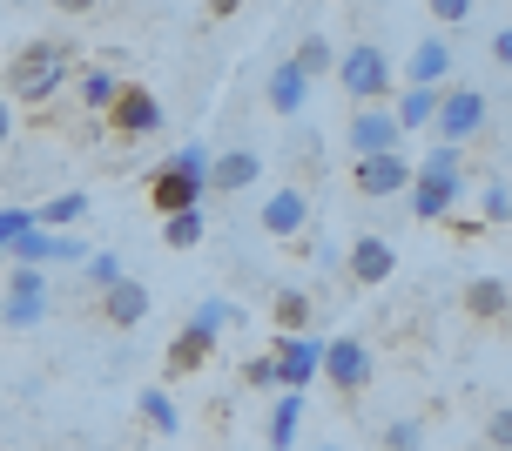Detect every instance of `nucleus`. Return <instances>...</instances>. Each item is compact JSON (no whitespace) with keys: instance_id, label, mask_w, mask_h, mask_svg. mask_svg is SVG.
Here are the masks:
<instances>
[{"instance_id":"obj_1","label":"nucleus","mask_w":512,"mask_h":451,"mask_svg":"<svg viewBox=\"0 0 512 451\" xmlns=\"http://www.w3.org/2000/svg\"><path fill=\"white\" fill-rule=\"evenodd\" d=\"M68 75H75V48L68 41H54V34L21 41L14 61H7V101H54L68 88Z\"/></svg>"},{"instance_id":"obj_2","label":"nucleus","mask_w":512,"mask_h":451,"mask_svg":"<svg viewBox=\"0 0 512 451\" xmlns=\"http://www.w3.org/2000/svg\"><path fill=\"white\" fill-rule=\"evenodd\" d=\"M203 176H209V149L203 142H182V149L149 176V202L162 216H189V209H203V196H209Z\"/></svg>"},{"instance_id":"obj_3","label":"nucleus","mask_w":512,"mask_h":451,"mask_svg":"<svg viewBox=\"0 0 512 451\" xmlns=\"http://www.w3.org/2000/svg\"><path fill=\"white\" fill-rule=\"evenodd\" d=\"M337 81H344V95L358 101V108H378V101H391V54L378 48V41H351V48L337 54Z\"/></svg>"},{"instance_id":"obj_4","label":"nucleus","mask_w":512,"mask_h":451,"mask_svg":"<svg viewBox=\"0 0 512 451\" xmlns=\"http://www.w3.org/2000/svg\"><path fill=\"white\" fill-rule=\"evenodd\" d=\"M438 149H465L472 135H486L492 128V95L486 88H438Z\"/></svg>"},{"instance_id":"obj_5","label":"nucleus","mask_w":512,"mask_h":451,"mask_svg":"<svg viewBox=\"0 0 512 451\" xmlns=\"http://www.w3.org/2000/svg\"><path fill=\"white\" fill-rule=\"evenodd\" d=\"M54 317V283L48 270H7V283H0V324L7 330H34Z\"/></svg>"},{"instance_id":"obj_6","label":"nucleus","mask_w":512,"mask_h":451,"mask_svg":"<svg viewBox=\"0 0 512 451\" xmlns=\"http://www.w3.org/2000/svg\"><path fill=\"white\" fill-rule=\"evenodd\" d=\"M317 371H324V384H331V391L358 398L364 384L378 377V357H371V344H364V337H331V344H324V357H317Z\"/></svg>"},{"instance_id":"obj_7","label":"nucleus","mask_w":512,"mask_h":451,"mask_svg":"<svg viewBox=\"0 0 512 451\" xmlns=\"http://www.w3.org/2000/svg\"><path fill=\"white\" fill-rule=\"evenodd\" d=\"M344 142H351V155H358V162H371V155H405V135H398V122H391V108H384V101L351 115Z\"/></svg>"},{"instance_id":"obj_8","label":"nucleus","mask_w":512,"mask_h":451,"mask_svg":"<svg viewBox=\"0 0 512 451\" xmlns=\"http://www.w3.org/2000/svg\"><path fill=\"white\" fill-rule=\"evenodd\" d=\"M256 182H263V155L256 149H216L209 155L203 189H216V196H250Z\"/></svg>"},{"instance_id":"obj_9","label":"nucleus","mask_w":512,"mask_h":451,"mask_svg":"<svg viewBox=\"0 0 512 451\" xmlns=\"http://www.w3.org/2000/svg\"><path fill=\"white\" fill-rule=\"evenodd\" d=\"M317 357H324V337H283L277 351H270L277 391H297V398H304V384L317 377Z\"/></svg>"},{"instance_id":"obj_10","label":"nucleus","mask_w":512,"mask_h":451,"mask_svg":"<svg viewBox=\"0 0 512 451\" xmlns=\"http://www.w3.org/2000/svg\"><path fill=\"white\" fill-rule=\"evenodd\" d=\"M81 236H48V229H27L21 243H7V263L14 270H41V263H81Z\"/></svg>"},{"instance_id":"obj_11","label":"nucleus","mask_w":512,"mask_h":451,"mask_svg":"<svg viewBox=\"0 0 512 451\" xmlns=\"http://www.w3.org/2000/svg\"><path fill=\"white\" fill-rule=\"evenodd\" d=\"M108 122H115V135L142 142V135H155V128H162V101H155L149 88H122V95H115V108H108Z\"/></svg>"},{"instance_id":"obj_12","label":"nucleus","mask_w":512,"mask_h":451,"mask_svg":"<svg viewBox=\"0 0 512 451\" xmlns=\"http://www.w3.org/2000/svg\"><path fill=\"white\" fill-rule=\"evenodd\" d=\"M411 216H418V223H445V216H452V209H459V176H418V169H411Z\"/></svg>"},{"instance_id":"obj_13","label":"nucleus","mask_w":512,"mask_h":451,"mask_svg":"<svg viewBox=\"0 0 512 451\" xmlns=\"http://www.w3.org/2000/svg\"><path fill=\"white\" fill-rule=\"evenodd\" d=\"M358 176V196H405L411 189V155H371V162H358L351 169Z\"/></svg>"},{"instance_id":"obj_14","label":"nucleus","mask_w":512,"mask_h":451,"mask_svg":"<svg viewBox=\"0 0 512 451\" xmlns=\"http://www.w3.org/2000/svg\"><path fill=\"white\" fill-rule=\"evenodd\" d=\"M344 270H351V283H364V290H378L384 276L398 270V250H391L384 236H358V243L344 250Z\"/></svg>"},{"instance_id":"obj_15","label":"nucleus","mask_w":512,"mask_h":451,"mask_svg":"<svg viewBox=\"0 0 512 451\" xmlns=\"http://www.w3.org/2000/svg\"><path fill=\"white\" fill-rule=\"evenodd\" d=\"M256 223H263V236H297V229L310 223V196L304 189H270V202H263V209H256Z\"/></svg>"},{"instance_id":"obj_16","label":"nucleus","mask_w":512,"mask_h":451,"mask_svg":"<svg viewBox=\"0 0 512 451\" xmlns=\"http://www.w3.org/2000/svg\"><path fill=\"white\" fill-rule=\"evenodd\" d=\"M142 317H149V283L122 276V283H108V290H102V324L108 330H135Z\"/></svg>"},{"instance_id":"obj_17","label":"nucleus","mask_w":512,"mask_h":451,"mask_svg":"<svg viewBox=\"0 0 512 451\" xmlns=\"http://www.w3.org/2000/svg\"><path fill=\"white\" fill-rule=\"evenodd\" d=\"M506 310H512V283L499 270H486V276L465 283V317H479V324H506Z\"/></svg>"},{"instance_id":"obj_18","label":"nucleus","mask_w":512,"mask_h":451,"mask_svg":"<svg viewBox=\"0 0 512 451\" xmlns=\"http://www.w3.org/2000/svg\"><path fill=\"white\" fill-rule=\"evenodd\" d=\"M263 101H270V115H304L310 108V81L290 68V61H270V75H263Z\"/></svg>"},{"instance_id":"obj_19","label":"nucleus","mask_w":512,"mask_h":451,"mask_svg":"<svg viewBox=\"0 0 512 451\" xmlns=\"http://www.w3.org/2000/svg\"><path fill=\"white\" fill-rule=\"evenodd\" d=\"M405 75H411V88H438V81L452 75V48H445V41H438V34H425V41H418V48H411Z\"/></svg>"},{"instance_id":"obj_20","label":"nucleus","mask_w":512,"mask_h":451,"mask_svg":"<svg viewBox=\"0 0 512 451\" xmlns=\"http://www.w3.org/2000/svg\"><path fill=\"white\" fill-rule=\"evenodd\" d=\"M384 108H391L398 135H418V128H432V115H438V88H405V95H391Z\"/></svg>"},{"instance_id":"obj_21","label":"nucleus","mask_w":512,"mask_h":451,"mask_svg":"<svg viewBox=\"0 0 512 451\" xmlns=\"http://www.w3.org/2000/svg\"><path fill=\"white\" fill-rule=\"evenodd\" d=\"M81 216H88V196H81V189H61V196H48L41 209H34V229H48V236H75Z\"/></svg>"},{"instance_id":"obj_22","label":"nucleus","mask_w":512,"mask_h":451,"mask_svg":"<svg viewBox=\"0 0 512 451\" xmlns=\"http://www.w3.org/2000/svg\"><path fill=\"white\" fill-rule=\"evenodd\" d=\"M310 317H317L310 290H277V297H270V324H277L283 337H310Z\"/></svg>"},{"instance_id":"obj_23","label":"nucleus","mask_w":512,"mask_h":451,"mask_svg":"<svg viewBox=\"0 0 512 451\" xmlns=\"http://www.w3.org/2000/svg\"><path fill=\"white\" fill-rule=\"evenodd\" d=\"M230 324H236V303L230 297H203L196 310H189V324H182V330H189V337H203L209 351H216V337H223Z\"/></svg>"},{"instance_id":"obj_24","label":"nucleus","mask_w":512,"mask_h":451,"mask_svg":"<svg viewBox=\"0 0 512 451\" xmlns=\"http://www.w3.org/2000/svg\"><path fill=\"white\" fill-rule=\"evenodd\" d=\"M290 68H297V75L317 88V81L337 68V41H324V34H304V41H297V54H290Z\"/></svg>"},{"instance_id":"obj_25","label":"nucleus","mask_w":512,"mask_h":451,"mask_svg":"<svg viewBox=\"0 0 512 451\" xmlns=\"http://www.w3.org/2000/svg\"><path fill=\"white\" fill-rule=\"evenodd\" d=\"M297 425H304V398H297V391H283L277 404H270V451H290L297 445Z\"/></svg>"},{"instance_id":"obj_26","label":"nucleus","mask_w":512,"mask_h":451,"mask_svg":"<svg viewBox=\"0 0 512 451\" xmlns=\"http://www.w3.org/2000/svg\"><path fill=\"white\" fill-rule=\"evenodd\" d=\"M128 81L115 75V68H88V75L75 81V95H81V108H95V115H108L115 108V95H122Z\"/></svg>"},{"instance_id":"obj_27","label":"nucleus","mask_w":512,"mask_h":451,"mask_svg":"<svg viewBox=\"0 0 512 451\" xmlns=\"http://www.w3.org/2000/svg\"><path fill=\"white\" fill-rule=\"evenodd\" d=\"M135 411H142V425H149V431H162V438H169V431L182 425L176 398H169V391H162V384H149V391H142V398H135Z\"/></svg>"},{"instance_id":"obj_28","label":"nucleus","mask_w":512,"mask_h":451,"mask_svg":"<svg viewBox=\"0 0 512 451\" xmlns=\"http://www.w3.org/2000/svg\"><path fill=\"white\" fill-rule=\"evenodd\" d=\"M203 364H209V344L189 337V330H176V344H169V377H196Z\"/></svg>"},{"instance_id":"obj_29","label":"nucleus","mask_w":512,"mask_h":451,"mask_svg":"<svg viewBox=\"0 0 512 451\" xmlns=\"http://www.w3.org/2000/svg\"><path fill=\"white\" fill-rule=\"evenodd\" d=\"M506 216H512V182L492 176L486 189H479V223H486V229H506Z\"/></svg>"},{"instance_id":"obj_30","label":"nucleus","mask_w":512,"mask_h":451,"mask_svg":"<svg viewBox=\"0 0 512 451\" xmlns=\"http://www.w3.org/2000/svg\"><path fill=\"white\" fill-rule=\"evenodd\" d=\"M162 243H169V250H196V243H203V209L169 216V223H162Z\"/></svg>"},{"instance_id":"obj_31","label":"nucleus","mask_w":512,"mask_h":451,"mask_svg":"<svg viewBox=\"0 0 512 451\" xmlns=\"http://www.w3.org/2000/svg\"><path fill=\"white\" fill-rule=\"evenodd\" d=\"M378 445L384 451H425V425H418V418H391V425L378 431Z\"/></svg>"},{"instance_id":"obj_32","label":"nucleus","mask_w":512,"mask_h":451,"mask_svg":"<svg viewBox=\"0 0 512 451\" xmlns=\"http://www.w3.org/2000/svg\"><path fill=\"white\" fill-rule=\"evenodd\" d=\"M81 276H88V283H95V290H108V283H122V256L115 250H95V256H81Z\"/></svg>"},{"instance_id":"obj_33","label":"nucleus","mask_w":512,"mask_h":451,"mask_svg":"<svg viewBox=\"0 0 512 451\" xmlns=\"http://www.w3.org/2000/svg\"><path fill=\"white\" fill-rule=\"evenodd\" d=\"M411 169H418V176H459V169H465V149H425Z\"/></svg>"},{"instance_id":"obj_34","label":"nucleus","mask_w":512,"mask_h":451,"mask_svg":"<svg viewBox=\"0 0 512 451\" xmlns=\"http://www.w3.org/2000/svg\"><path fill=\"white\" fill-rule=\"evenodd\" d=\"M34 229V209H0V263H7V243H21Z\"/></svg>"},{"instance_id":"obj_35","label":"nucleus","mask_w":512,"mask_h":451,"mask_svg":"<svg viewBox=\"0 0 512 451\" xmlns=\"http://www.w3.org/2000/svg\"><path fill=\"white\" fill-rule=\"evenodd\" d=\"M432 21H438V27H465V21H479V7H465V0H438Z\"/></svg>"},{"instance_id":"obj_36","label":"nucleus","mask_w":512,"mask_h":451,"mask_svg":"<svg viewBox=\"0 0 512 451\" xmlns=\"http://www.w3.org/2000/svg\"><path fill=\"white\" fill-rule=\"evenodd\" d=\"M486 445H492V451H506V445H512V411H506V404H499V411L486 418Z\"/></svg>"},{"instance_id":"obj_37","label":"nucleus","mask_w":512,"mask_h":451,"mask_svg":"<svg viewBox=\"0 0 512 451\" xmlns=\"http://www.w3.org/2000/svg\"><path fill=\"white\" fill-rule=\"evenodd\" d=\"M243 384H256V391H270V384H277V371H270V357H250V364H243Z\"/></svg>"},{"instance_id":"obj_38","label":"nucleus","mask_w":512,"mask_h":451,"mask_svg":"<svg viewBox=\"0 0 512 451\" xmlns=\"http://www.w3.org/2000/svg\"><path fill=\"white\" fill-rule=\"evenodd\" d=\"M492 61H499V68H506V61H512V27H506V21L492 27Z\"/></svg>"},{"instance_id":"obj_39","label":"nucleus","mask_w":512,"mask_h":451,"mask_svg":"<svg viewBox=\"0 0 512 451\" xmlns=\"http://www.w3.org/2000/svg\"><path fill=\"white\" fill-rule=\"evenodd\" d=\"M7 142H14V101L0 95V149H7Z\"/></svg>"},{"instance_id":"obj_40","label":"nucleus","mask_w":512,"mask_h":451,"mask_svg":"<svg viewBox=\"0 0 512 451\" xmlns=\"http://www.w3.org/2000/svg\"><path fill=\"white\" fill-rule=\"evenodd\" d=\"M317 451H344V445H317Z\"/></svg>"}]
</instances>
